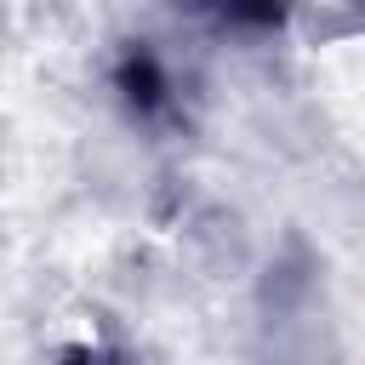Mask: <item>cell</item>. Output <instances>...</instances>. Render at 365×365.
Returning <instances> with one entry per match:
<instances>
[{
	"label": "cell",
	"mask_w": 365,
	"mask_h": 365,
	"mask_svg": "<svg viewBox=\"0 0 365 365\" xmlns=\"http://www.w3.org/2000/svg\"><path fill=\"white\" fill-rule=\"evenodd\" d=\"M114 86H120V97L131 103V114H143V120H154L160 108H171V80H165V68L154 63V51H148L143 40L120 51Z\"/></svg>",
	"instance_id": "1"
},
{
	"label": "cell",
	"mask_w": 365,
	"mask_h": 365,
	"mask_svg": "<svg viewBox=\"0 0 365 365\" xmlns=\"http://www.w3.org/2000/svg\"><path fill=\"white\" fill-rule=\"evenodd\" d=\"M188 6L205 11V17H217L234 34H279L285 11H291V0H188Z\"/></svg>",
	"instance_id": "2"
},
{
	"label": "cell",
	"mask_w": 365,
	"mask_h": 365,
	"mask_svg": "<svg viewBox=\"0 0 365 365\" xmlns=\"http://www.w3.org/2000/svg\"><path fill=\"white\" fill-rule=\"evenodd\" d=\"M348 6H354V11H359V23H365V0H348Z\"/></svg>",
	"instance_id": "3"
}]
</instances>
